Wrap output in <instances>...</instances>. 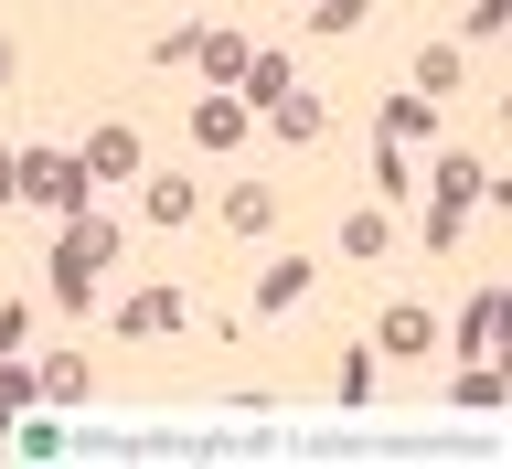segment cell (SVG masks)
I'll list each match as a JSON object with an SVG mask.
<instances>
[{
  "label": "cell",
  "instance_id": "5b68a950",
  "mask_svg": "<svg viewBox=\"0 0 512 469\" xmlns=\"http://www.w3.org/2000/svg\"><path fill=\"white\" fill-rule=\"evenodd\" d=\"M384 352H395V363H416V352H438V310H427V299H395V310H384V331H374Z\"/></svg>",
  "mask_w": 512,
  "mask_h": 469
},
{
  "label": "cell",
  "instance_id": "9c48e42d",
  "mask_svg": "<svg viewBox=\"0 0 512 469\" xmlns=\"http://www.w3.org/2000/svg\"><path fill=\"white\" fill-rule=\"evenodd\" d=\"M267 128H278V139H331V96H310V86H288L278 107H267Z\"/></svg>",
  "mask_w": 512,
  "mask_h": 469
},
{
  "label": "cell",
  "instance_id": "4fadbf2b",
  "mask_svg": "<svg viewBox=\"0 0 512 469\" xmlns=\"http://www.w3.org/2000/svg\"><path fill=\"white\" fill-rule=\"evenodd\" d=\"M310 256H278V267H267V278H256V310H299V299H310Z\"/></svg>",
  "mask_w": 512,
  "mask_h": 469
},
{
  "label": "cell",
  "instance_id": "9a60e30c",
  "mask_svg": "<svg viewBox=\"0 0 512 469\" xmlns=\"http://www.w3.org/2000/svg\"><path fill=\"white\" fill-rule=\"evenodd\" d=\"M192 64H203L214 86H235V64H246V32H192Z\"/></svg>",
  "mask_w": 512,
  "mask_h": 469
},
{
  "label": "cell",
  "instance_id": "484cf974",
  "mask_svg": "<svg viewBox=\"0 0 512 469\" xmlns=\"http://www.w3.org/2000/svg\"><path fill=\"white\" fill-rule=\"evenodd\" d=\"M0 86H11V43H0Z\"/></svg>",
  "mask_w": 512,
  "mask_h": 469
},
{
  "label": "cell",
  "instance_id": "2e32d148",
  "mask_svg": "<svg viewBox=\"0 0 512 469\" xmlns=\"http://www.w3.org/2000/svg\"><path fill=\"white\" fill-rule=\"evenodd\" d=\"M427 118H438L427 96H395V107H384V139H395V150H416V139H427Z\"/></svg>",
  "mask_w": 512,
  "mask_h": 469
},
{
  "label": "cell",
  "instance_id": "603a6c76",
  "mask_svg": "<svg viewBox=\"0 0 512 469\" xmlns=\"http://www.w3.org/2000/svg\"><path fill=\"white\" fill-rule=\"evenodd\" d=\"M32 406V374H11V363H0V438H11V416Z\"/></svg>",
  "mask_w": 512,
  "mask_h": 469
},
{
  "label": "cell",
  "instance_id": "d6986e66",
  "mask_svg": "<svg viewBox=\"0 0 512 469\" xmlns=\"http://www.w3.org/2000/svg\"><path fill=\"white\" fill-rule=\"evenodd\" d=\"M374 192H384V203H395V192H416V171H406V150H395V139H374Z\"/></svg>",
  "mask_w": 512,
  "mask_h": 469
},
{
  "label": "cell",
  "instance_id": "3957f363",
  "mask_svg": "<svg viewBox=\"0 0 512 469\" xmlns=\"http://www.w3.org/2000/svg\"><path fill=\"white\" fill-rule=\"evenodd\" d=\"M502 320H512V288L491 278V288L470 299V320H459V363H491V352H502Z\"/></svg>",
  "mask_w": 512,
  "mask_h": 469
},
{
  "label": "cell",
  "instance_id": "277c9868",
  "mask_svg": "<svg viewBox=\"0 0 512 469\" xmlns=\"http://www.w3.org/2000/svg\"><path fill=\"white\" fill-rule=\"evenodd\" d=\"M480 192H491V182H480V160H459V150H448L438 171H427V214H459V224H470V203H480Z\"/></svg>",
  "mask_w": 512,
  "mask_h": 469
},
{
  "label": "cell",
  "instance_id": "8992f818",
  "mask_svg": "<svg viewBox=\"0 0 512 469\" xmlns=\"http://www.w3.org/2000/svg\"><path fill=\"white\" fill-rule=\"evenodd\" d=\"M246 118H256L246 96H235V86H214L203 107H192V139H203V150H235V139H246Z\"/></svg>",
  "mask_w": 512,
  "mask_h": 469
},
{
  "label": "cell",
  "instance_id": "30bf717a",
  "mask_svg": "<svg viewBox=\"0 0 512 469\" xmlns=\"http://www.w3.org/2000/svg\"><path fill=\"white\" fill-rule=\"evenodd\" d=\"M139 214H150V224H192V214H203V192H192L182 171H150V182H139Z\"/></svg>",
  "mask_w": 512,
  "mask_h": 469
},
{
  "label": "cell",
  "instance_id": "8fae6325",
  "mask_svg": "<svg viewBox=\"0 0 512 469\" xmlns=\"http://www.w3.org/2000/svg\"><path fill=\"white\" fill-rule=\"evenodd\" d=\"M75 160H86V182H128V171H139V139H128V128H96Z\"/></svg>",
  "mask_w": 512,
  "mask_h": 469
},
{
  "label": "cell",
  "instance_id": "7c38bea8",
  "mask_svg": "<svg viewBox=\"0 0 512 469\" xmlns=\"http://www.w3.org/2000/svg\"><path fill=\"white\" fill-rule=\"evenodd\" d=\"M288 86H299V75H288V54H246V64H235V96H246V107H278Z\"/></svg>",
  "mask_w": 512,
  "mask_h": 469
},
{
  "label": "cell",
  "instance_id": "6da1fadb",
  "mask_svg": "<svg viewBox=\"0 0 512 469\" xmlns=\"http://www.w3.org/2000/svg\"><path fill=\"white\" fill-rule=\"evenodd\" d=\"M118 267V224H96V214H64L54 235V299L64 310H96V278Z\"/></svg>",
  "mask_w": 512,
  "mask_h": 469
},
{
  "label": "cell",
  "instance_id": "ffe728a7",
  "mask_svg": "<svg viewBox=\"0 0 512 469\" xmlns=\"http://www.w3.org/2000/svg\"><path fill=\"white\" fill-rule=\"evenodd\" d=\"M352 22H363V0H310V32H331V43H342Z\"/></svg>",
  "mask_w": 512,
  "mask_h": 469
},
{
  "label": "cell",
  "instance_id": "ac0fdd59",
  "mask_svg": "<svg viewBox=\"0 0 512 469\" xmlns=\"http://www.w3.org/2000/svg\"><path fill=\"white\" fill-rule=\"evenodd\" d=\"M448 395H459V406H470V416H491V406H502V374H491V363H470V374L448 384Z\"/></svg>",
  "mask_w": 512,
  "mask_h": 469
},
{
  "label": "cell",
  "instance_id": "5bb4252c",
  "mask_svg": "<svg viewBox=\"0 0 512 469\" xmlns=\"http://www.w3.org/2000/svg\"><path fill=\"white\" fill-rule=\"evenodd\" d=\"M459 75H470L459 43H416V96H459Z\"/></svg>",
  "mask_w": 512,
  "mask_h": 469
},
{
  "label": "cell",
  "instance_id": "44dd1931",
  "mask_svg": "<svg viewBox=\"0 0 512 469\" xmlns=\"http://www.w3.org/2000/svg\"><path fill=\"white\" fill-rule=\"evenodd\" d=\"M459 32H470V43H502V32H512V0H480V11H470Z\"/></svg>",
  "mask_w": 512,
  "mask_h": 469
},
{
  "label": "cell",
  "instance_id": "7a4b0ae2",
  "mask_svg": "<svg viewBox=\"0 0 512 469\" xmlns=\"http://www.w3.org/2000/svg\"><path fill=\"white\" fill-rule=\"evenodd\" d=\"M22 203H43V214H86V203H96L86 160H64V150H22Z\"/></svg>",
  "mask_w": 512,
  "mask_h": 469
},
{
  "label": "cell",
  "instance_id": "52a82bcc",
  "mask_svg": "<svg viewBox=\"0 0 512 469\" xmlns=\"http://www.w3.org/2000/svg\"><path fill=\"white\" fill-rule=\"evenodd\" d=\"M182 288H139V299H128V310H118V331H128V342H160V331H182Z\"/></svg>",
  "mask_w": 512,
  "mask_h": 469
},
{
  "label": "cell",
  "instance_id": "7402d4cb",
  "mask_svg": "<svg viewBox=\"0 0 512 469\" xmlns=\"http://www.w3.org/2000/svg\"><path fill=\"white\" fill-rule=\"evenodd\" d=\"M342 246H352V256H384V214H374V203H363V214L342 224Z\"/></svg>",
  "mask_w": 512,
  "mask_h": 469
},
{
  "label": "cell",
  "instance_id": "ba28073f",
  "mask_svg": "<svg viewBox=\"0 0 512 469\" xmlns=\"http://www.w3.org/2000/svg\"><path fill=\"white\" fill-rule=\"evenodd\" d=\"M224 235H246V246H256V235H278V192H267V182H235V192H224Z\"/></svg>",
  "mask_w": 512,
  "mask_h": 469
},
{
  "label": "cell",
  "instance_id": "e0dca14e",
  "mask_svg": "<svg viewBox=\"0 0 512 469\" xmlns=\"http://www.w3.org/2000/svg\"><path fill=\"white\" fill-rule=\"evenodd\" d=\"M32 395H43V406H86V363H75V352H64L54 374H32Z\"/></svg>",
  "mask_w": 512,
  "mask_h": 469
},
{
  "label": "cell",
  "instance_id": "cb8c5ba5",
  "mask_svg": "<svg viewBox=\"0 0 512 469\" xmlns=\"http://www.w3.org/2000/svg\"><path fill=\"white\" fill-rule=\"evenodd\" d=\"M22 331H32V310H11V299H0V352H22Z\"/></svg>",
  "mask_w": 512,
  "mask_h": 469
},
{
  "label": "cell",
  "instance_id": "d4e9b609",
  "mask_svg": "<svg viewBox=\"0 0 512 469\" xmlns=\"http://www.w3.org/2000/svg\"><path fill=\"white\" fill-rule=\"evenodd\" d=\"M0 203H22V150H0Z\"/></svg>",
  "mask_w": 512,
  "mask_h": 469
}]
</instances>
